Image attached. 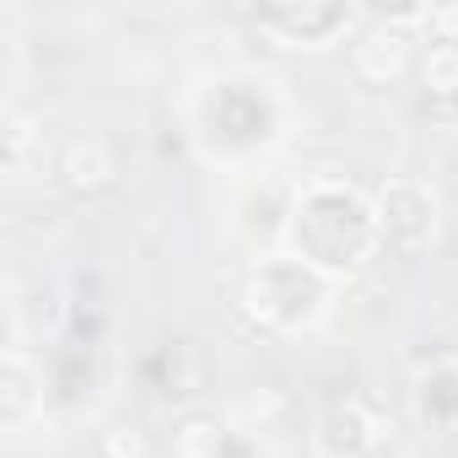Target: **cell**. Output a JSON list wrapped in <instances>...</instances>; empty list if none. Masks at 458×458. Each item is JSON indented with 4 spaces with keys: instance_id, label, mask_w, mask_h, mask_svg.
I'll list each match as a JSON object with an SVG mask.
<instances>
[{
    "instance_id": "1",
    "label": "cell",
    "mask_w": 458,
    "mask_h": 458,
    "mask_svg": "<svg viewBox=\"0 0 458 458\" xmlns=\"http://www.w3.org/2000/svg\"><path fill=\"white\" fill-rule=\"evenodd\" d=\"M292 135V98L265 71H216L189 92V140L205 162L249 173Z\"/></svg>"
},
{
    "instance_id": "2",
    "label": "cell",
    "mask_w": 458,
    "mask_h": 458,
    "mask_svg": "<svg viewBox=\"0 0 458 458\" xmlns=\"http://www.w3.org/2000/svg\"><path fill=\"white\" fill-rule=\"evenodd\" d=\"M286 254H297L302 265H313L329 281H345V276L367 270L383 254L377 205L361 189L340 183V178H308L297 189V205H292Z\"/></svg>"
},
{
    "instance_id": "3",
    "label": "cell",
    "mask_w": 458,
    "mask_h": 458,
    "mask_svg": "<svg viewBox=\"0 0 458 458\" xmlns=\"http://www.w3.org/2000/svg\"><path fill=\"white\" fill-rule=\"evenodd\" d=\"M335 286L329 276H318L313 265H302L297 254H259L249 281H243V313L270 329V335H308L329 318V302H335Z\"/></svg>"
},
{
    "instance_id": "4",
    "label": "cell",
    "mask_w": 458,
    "mask_h": 458,
    "mask_svg": "<svg viewBox=\"0 0 458 458\" xmlns=\"http://www.w3.org/2000/svg\"><path fill=\"white\" fill-rule=\"evenodd\" d=\"M377 233L394 259H426L437 243V194L415 178H388L377 189Z\"/></svg>"
},
{
    "instance_id": "5",
    "label": "cell",
    "mask_w": 458,
    "mask_h": 458,
    "mask_svg": "<svg viewBox=\"0 0 458 458\" xmlns=\"http://www.w3.org/2000/svg\"><path fill=\"white\" fill-rule=\"evenodd\" d=\"M383 442H388V420L367 399H335L313 426L318 458H377Z\"/></svg>"
},
{
    "instance_id": "6",
    "label": "cell",
    "mask_w": 458,
    "mask_h": 458,
    "mask_svg": "<svg viewBox=\"0 0 458 458\" xmlns=\"http://www.w3.org/2000/svg\"><path fill=\"white\" fill-rule=\"evenodd\" d=\"M254 22L281 49H329L361 22V12L356 6H286V12H259Z\"/></svg>"
},
{
    "instance_id": "7",
    "label": "cell",
    "mask_w": 458,
    "mask_h": 458,
    "mask_svg": "<svg viewBox=\"0 0 458 458\" xmlns=\"http://www.w3.org/2000/svg\"><path fill=\"white\" fill-rule=\"evenodd\" d=\"M44 404H49L44 367L22 345H6V361H0V431L22 437L28 426L44 420Z\"/></svg>"
},
{
    "instance_id": "8",
    "label": "cell",
    "mask_w": 458,
    "mask_h": 458,
    "mask_svg": "<svg viewBox=\"0 0 458 458\" xmlns=\"http://www.w3.org/2000/svg\"><path fill=\"white\" fill-rule=\"evenodd\" d=\"M410 33L404 28H394V22H372L356 44H351V71L361 76V81H372V87H388V81H399L404 76V65H410Z\"/></svg>"
},
{
    "instance_id": "9",
    "label": "cell",
    "mask_w": 458,
    "mask_h": 458,
    "mask_svg": "<svg viewBox=\"0 0 458 458\" xmlns=\"http://www.w3.org/2000/svg\"><path fill=\"white\" fill-rule=\"evenodd\" d=\"M55 173H60V183H65L71 194H98V189H108V183L119 178V162H114V151H108L103 135H71V140L60 146Z\"/></svg>"
},
{
    "instance_id": "10",
    "label": "cell",
    "mask_w": 458,
    "mask_h": 458,
    "mask_svg": "<svg viewBox=\"0 0 458 458\" xmlns=\"http://www.w3.org/2000/svg\"><path fill=\"white\" fill-rule=\"evenodd\" d=\"M415 415L426 431H458V351L437 356L415 377Z\"/></svg>"
},
{
    "instance_id": "11",
    "label": "cell",
    "mask_w": 458,
    "mask_h": 458,
    "mask_svg": "<svg viewBox=\"0 0 458 458\" xmlns=\"http://www.w3.org/2000/svg\"><path fill=\"white\" fill-rule=\"evenodd\" d=\"M233 453V431L210 410H189L173 426V458H226Z\"/></svg>"
},
{
    "instance_id": "12",
    "label": "cell",
    "mask_w": 458,
    "mask_h": 458,
    "mask_svg": "<svg viewBox=\"0 0 458 458\" xmlns=\"http://www.w3.org/2000/svg\"><path fill=\"white\" fill-rule=\"evenodd\" d=\"M33 151H38V124L22 108H6V130H0V162H6V173H28Z\"/></svg>"
},
{
    "instance_id": "13",
    "label": "cell",
    "mask_w": 458,
    "mask_h": 458,
    "mask_svg": "<svg viewBox=\"0 0 458 458\" xmlns=\"http://www.w3.org/2000/svg\"><path fill=\"white\" fill-rule=\"evenodd\" d=\"M420 81L431 98H458V38H431L420 60Z\"/></svg>"
},
{
    "instance_id": "14",
    "label": "cell",
    "mask_w": 458,
    "mask_h": 458,
    "mask_svg": "<svg viewBox=\"0 0 458 458\" xmlns=\"http://www.w3.org/2000/svg\"><path fill=\"white\" fill-rule=\"evenodd\" d=\"M98 458H146V431L135 420H114L98 431Z\"/></svg>"
},
{
    "instance_id": "15",
    "label": "cell",
    "mask_w": 458,
    "mask_h": 458,
    "mask_svg": "<svg viewBox=\"0 0 458 458\" xmlns=\"http://www.w3.org/2000/svg\"><path fill=\"white\" fill-rule=\"evenodd\" d=\"M426 28H431V38H458V6H431Z\"/></svg>"
}]
</instances>
